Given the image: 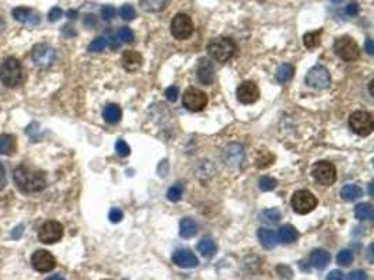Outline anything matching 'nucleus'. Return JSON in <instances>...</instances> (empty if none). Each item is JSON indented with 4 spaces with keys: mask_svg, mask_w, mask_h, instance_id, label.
Wrapping results in <instances>:
<instances>
[{
    "mask_svg": "<svg viewBox=\"0 0 374 280\" xmlns=\"http://www.w3.org/2000/svg\"><path fill=\"white\" fill-rule=\"evenodd\" d=\"M31 265L37 272L48 273L54 271L56 266L55 256L46 249H38L31 255Z\"/></svg>",
    "mask_w": 374,
    "mask_h": 280,
    "instance_id": "12",
    "label": "nucleus"
},
{
    "mask_svg": "<svg viewBox=\"0 0 374 280\" xmlns=\"http://www.w3.org/2000/svg\"><path fill=\"white\" fill-rule=\"evenodd\" d=\"M62 14H63V11L61 7H54V9H51V11L48 13V20L51 21V23H55L58 21L59 18L62 17Z\"/></svg>",
    "mask_w": 374,
    "mask_h": 280,
    "instance_id": "44",
    "label": "nucleus"
},
{
    "mask_svg": "<svg viewBox=\"0 0 374 280\" xmlns=\"http://www.w3.org/2000/svg\"><path fill=\"white\" fill-rule=\"evenodd\" d=\"M258 240H259V243L266 249H272L279 243L276 233L272 231V230H269V228H259L258 230Z\"/></svg>",
    "mask_w": 374,
    "mask_h": 280,
    "instance_id": "21",
    "label": "nucleus"
},
{
    "mask_svg": "<svg viewBox=\"0 0 374 280\" xmlns=\"http://www.w3.org/2000/svg\"><path fill=\"white\" fill-rule=\"evenodd\" d=\"M32 61L39 67H49L56 61V52L52 46L46 44H37L32 48Z\"/></svg>",
    "mask_w": 374,
    "mask_h": 280,
    "instance_id": "13",
    "label": "nucleus"
},
{
    "mask_svg": "<svg viewBox=\"0 0 374 280\" xmlns=\"http://www.w3.org/2000/svg\"><path fill=\"white\" fill-rule=\"evenodd\" d=\"M173 262L180 266V268H184V269H191V268H196L199 265V259L195 256V253L191 252L189 249H177L175 252L173 253Z\"/></svg>",
    "mask_w": 374,
    "mask_h": 280,
    "instance_id": "16",
    "label": "nucleus"
},
{
    "mask_svg": "<svg viewBox=\"0 0 374 280\" xmlns=\"http://www.w3.org/2000/svg\"><path fill=\"white\" fill-rule=\"evenodd\" d=\"M293 76H294V67L289 63L280 64L276 70V80L279 83H287L289 80H292Z\"/></svg>",
    "mask_w": 374,
    "mask_h": 280,
    "instance_id": "28",
    "label": "nucleus"
},
{
    "mask_svg": "<svg viewBox=\"0 0 374 280\" xmlns=\"http://www.w3.org/2000/svg\"><path fill=\"white\" fill-rule=\"evenodd\" d=\"M108 217H110L111 223H119V221L124 218V213H122V210H121V209L114 208L110 210V215H108Z\"/></svg>",
    "mask_w": 374,
    "mask_h": 280,
    "instance_id": "43",
    "label": "nucleus"
},
{
    "mask_svg": "<svg viewBox=\"0 0 374 280\" xmlns=\"http://www.w3.org/2000/svg\"><path fill=\"white\" fill-rule=\"evenodd\" d=\"M13 17L16 18L19 23L21 24H26V26H38L41 18H39V14L37 11H34L32 9H28V7H16L13 9Z\"/></svg>",
    "mask_w": 374,
    "mask_h": 280,
    "instance_id": "17",
    "label": "nucleus"
},
{
    "mask_svg": "<svg viewBox=\"0 0 374 280\" xmlns=\"http://www.w3.org/2000/svg\"><path fill=\"white\" fill-rule=\"evenodd\" d=\"M198 79L199 82L209 86L215 80V67L213 64L210 63L209 61L206 59H202L199 62V66H198Z\"/></svg>",
    "mask_w": 374,
    "mask_h": 280,
    "instance_id": "19",
    "label": "nucleus"
},
{
    "mask_svg": "<svg viewBox=\"0 0 374 280\" xmlns=\"http://www.w3.org/2000/svg\"><path fill=\"white\" fill-rule=\"evenodd\" d=\"M46 280H64L62 276H59V275H54V276H51V278H48Z\"/></svg>",
    "mask_w": 374,
    "mask_h": 280,
    "instance_id": "51",
    "label": "nucleus"
},
{
    "mask_svg": "<svg viewBox=\"0 0 374 280\" xmlns=\"http://www.w3.org/2000/svg\"><path fill=\"white\" fill-rule=\"evenodd\" d=\"M306 84L310 86L315 90H325L328 89L331 84V74H329L328 69L317 64L314 67H311L307 76H306Z\"/></svg>",
    "mask_w": 374,
    "mask_h": 280,
    "instance_id": "8",
    "label": "nucleus"
},
{
    "mask_svg": "<svg viewBox=\"0 0 374 280\" xmlns=\"http://www.w3.org/2000/svg\"><path fill=\"white\" fill-rule=\"evenodd\" d=\"M349 126L356 135L362 137L372 135L374 129L373 117L367 111H355L349 117Z\"/></svg>",
    "mask_w": 374,
    "mask_h": 280,
    "instance_id": "4",
    "label": "nucleus"
},
{
    "mask_svg": "<svg viewBox=\"0 0 374 280\" xmlns=\"http://www.w3.org/2000/svg\"><path fill=\"white\" fill-rule=\"evenodd\" d=\"M318 200L310 190H296L292 196V208L297 215H307L317 208Z\"/></svg>",
    "mask_w": 374,
    "mask_h": 280,
    "instance_id": "5",
    "label": "nucleus"
},
{
    "mask_svg": "<svg viewBox=\"0 0 374 280\" xmlns=\"http://www.w3.org/2000/svg\"><path fill=\"white\" fill-rule=\"evenodd\" d=\"M62 237H63V226L56 220L45 221L39 227V231H38V240L42 244H55L58 241H61Z\"/></svg>",
    "mask_w": 374,
    "mask_h": 280,
    "instance_id": "9",
    "label": "nucleus"
},
{
    "mask_svg": "<svg viewBox=\"0 0 374 280\" xmlns=\"http://www.w3.org/2000/svg\"><path fill=\"white\" fill-rule=\"evenodd\" d=\"M236 51H237L236 42L228 36L216 38L210 41V44L208 45V54L210 55V58L220 63H226L227 61H230L234 56Z\"/></svg>",
    "mask_w": 374,
    "mask_h": 280,
    "instance_id": "3",
    "label": "nucleus"
},
{
    "mask_svg": "<svg viewBox=\"0 0 374 280\" xmlns=\"http://www.w3.org/2000/svg\"><path fill=\"white\" fill-rule=\"evenodd\" d=\"M119 14H121L122 20H125V21H132L133 18L136 17V11H135V9L130 4L122 6L121 10H119Z\"/></svg>",
    "mask_w": 374,
    "mask_h": 280,
    "instance_id": "38",
    "label": "nucleus"
},
{
    "mask_svg": "<svg viewBox=\"0 0 374 280\" xmlns=\"http://www.w3.org/2000/svg\"><path fill=\"white\" fill-rule=\"evenodd\" d=\"M115 7L114 6H104L102 9H101V16L104 20H107V21H110L112 18L115 17Z\"/></svg>",
    "mask_w": 374,
    "mask_h": 280,
    "instance_id": "42",
    "label": "nucleus"
},
{
    "mask_svg": "<svg viewBox=\"0 0 374 280\" xmlns=\"http://www.w3.org/2000/svg\"><path fill=\"white\" fill-rule=\"evenodd\" d=\"M143 64V56L136 51H125L122 55V66L129 73L137 72Z\"/></svg>",
    "mask_w": 374,
    "mask_h": 280,
    "instance_id": "18",
    "label": "nucleus"
},
{
    "mask_svg": "<svg viewBox=\"0 0 374 280\" xmlns=\"http://www.w3.org/2000/svg\"><path fill=\"white\" fill-rule=\"evenodd\" d=\"M276 235H278V241H280L283 244H292L299 238V231L292 224H286L279 228Z\"/></svg>",
    "mask_w": 374,
    "mask_h": 280,
    "instance_id": "22",
    "label": "nucleus"
},
{
    "mask_svg": "<svg viewBox=\"0 0 374 280\" xmlns=\"http://www.w3.org/2000/svg\"><path fill=\"white\" fill-rule=\"evenodd\" d=\"M363 195V190L360 187H357V185H352V184H349V185H345L342 190H341V196L342 199H345L347 202H352V200H356V199H359L360 196Z\"/></svg>",
    "mask_w": 374,
    "mask_h": 280,
    "instance_id": "27",
    "label": "nucleus"
},
{
    "mask_svg": "<svg viewBox=\"0 0 374 280\" xmlns=\"http://www.w3.org/2000/svg\"><path fill=\"white\" fill-rule=\"evenodd\" d=\"M327 280H346V278L341 271H332L328 273Z\"/></svg>",
    "mask_w": 374,
    "mask_h": 280,
    "instance_id": "46",
    "label": "nucleus"
},
{
    "mask_svg": "<svg viewBox=\"0 0 374 280\" xmlns=\"http://www.w3.org/2000/svg\"><path fill=\"white\" fill-rule=\"evenodd\" d=\"M105 280H110V279H105Z\"/></svg>",
    "mask_w": 374,
    "mask_h": 280,
    "instance_id": "53",
    "label": "nucleus"
},
{
    "mask_svg": "<svg viewBox=\"0 0 374 280\" xmlns=\"http://www.w3.org/2000/svg\"><path fill=\"white\" fill-rule=\"evenodd\" d=\"M23 231H24V227L23 226H17L13 231H11V237L14 238V240H19L20 235L23 234Z\"/></svg>",
    "mask_w": 374,
    "mask_h": 280,
    "instance_id": "49",
    "label": "nucleus"
},
{
    "mask_svg": "<svg viewBox=\"0 0 374 280\" xmlns=\"http://www.w3.org/2000/svg\"><path fill=\"white\" fill-rule=\"evenodd\" d=\"M117 38H118L119 44H130L133 39H135V35H133V31L128 27H122L119 28V31L117 32Z\"/></svg>",
    "mask_w": 374,
    "mask_h": 280,
    "instance_id": "34",
    "label": "nucleus"
},
{
    "mask_svg": "<svg viewBox=\"0 0 374 280\" xmlns=\"http://www.w3.org/2000/svg\"><path fill=\"white\" fill-rule=\"evenodd\" d=\"M198 233V224L192 218H183L180 223V235L183 238H192Z\"/></svg>",
    "mask_w": 374,
    "mask_h": 280,
    "instance_id": "26",
    "label": "nucleus"
},
{
    "mask_svg": "<svg viewBox=\"0 0 374 280\" xmlns=\"http://www.w3.org/2000/svg\"><path fill=\"white\" fill-rule=\"evenodd\" d=\"M17 149L14 135H0V156H11Z\"/></svg>",
    "mask_w": 374,
    "mask_h": 280,
    "instance_id": "23",
    "label": "nucleus"
},
{
    "mask_svg": "<svg viewBox=\"0 0 374 280\" xmlns=\"http://www.w3.org/2000/svg\"><path fill=\"white\" fill-rule=\"evenodd\" d=\"M369 192H370V195L373 193V184H370V187H369Z\"/></svg>",
    "mask_w": 374,
    "mask_h": 280,
    "instance_id": "52",
    "label": "nucleus"
},
{
    "mask_svg": "<svg viewBox=\"0 0 374 280\" xmlns=\"http://www.w3.org/2000/svg\"><path fill=\"white\" fill-rule=\"evenodd\" d=\"M366 51H367V54H369V55H373L374 54L373 41H372L370 38H367V41H366Z\"/></svg>",
    "mask_w": 374,
    "mask_h": 280,
    "instance_id": "50",
    "label": "nucleus"
},
{
    "mask_svg": "<svg viewBox=\"0 0 374 280\" xmlns=\"http://www.w3.org/2000/svg\"><path fill=\"white\" fill-rule=\"evenodd\" d=\"M355 216L359 220H372L374 217V209L370 203H359L355 209Z\"/></svg>",
    "mask_w": 374,
    "mask_h": 280,
    "instance_id": "29",
    "label": "nucleus"
},
{
    "mask_svg": "<svg viewBox=\"0 0 374 280\" xmlns=\"http://www.w3.org/2000/svg\"><path fill=\"white\" fill-rule=\"evenodd\" d=\"M102 118L105 119V122H108L111 125H115L122 118V109L117 104H108L102 111Z\"/></svg>",
    "mask_w": 374,
    "mask_h": 280,
    "instance_id": "24",
    "label": "nucleus"
},
{
    "mask_svg": "<svg viewBox=\"0 0 374 280\" xmlns=\"http://www.w3.org/2000/svg\"><path fill=\"white\" fill-rule=\"evenodd\" d=\"M334 51L345 62L356 61L359 58V55H360V49H359V45L356 44L355 39L346 35L339 36V38L335 39Z\"/></svg>",
    "mask_w": 374,
    "mask_h": 280,
    "instance_id": "6",
    "label": "nucleus"
},
{
    "mask_svg": "<svg viewBox=\"0 0 374 280\" xmlns=\"http://www.w3.org/2000/svg\"><path fill=\"white\" fill-rule=\"evenodd\" d=\"M331 261V255L325 249H315L310 255V263L318 271H322L328 266Z\"/></svg>",
    "mask_w": 374,
    "mask_h": 280,
    "instance_id": "20",
    "label": "nucleus"
},
{
    "mask_svg": "<svg viewBox=\"0 0 374 280\" xmlns=\"http://www.w3.org/2000/svg\"><path fill=\"white\" fill-rule=\"evenodd\" d=\"M311 174H312L314 181L324 187H329L337 181V168L334 164L328 161H318L317 164H314Z\"/></svg>",
    "mask_w": 374,
    "mask_h": 280,
    "instance_id": "7",
    "label": "nucleus"
},
{
    "mask_svg": "<svg viewBox=\"0 0 374 280\" xmlns=\"http://www.w3.org/2000/svg\"><path fill=\"white\" fill-rule=\"evenodd\" d=\"M246 158L244 147L238 143H231L223 150V161L228 167H240Z\"/></svg>",
    "mask_w": 374,
    "mask_h": 280,
    "instance_id": "14",
    "label": "nucleus"
},
{
    "mask_svg": "<svg viewBox=\"0 0 374 280\" xmlns=\"http://www.w3.org/2000/svg\"><path fill=\"white\" fill-rule=\"evenodd\" d=\"M275 161V156L269 152H259L255 158V164L258 168H266Z\"/></svg>",
    "mask_w": 374,
    "mask_h": 280,
    "instance_id": "33",
    "label": "nucleus"
},
{
    "mask_svg": "<svg viewBox=\"0 0 374 280\" xmlns=\"http://www.w3.org/2000/svg\"><path fill=\"white\" fill-rule=\"evenodd\" d=\"M198 251L201 252L202 256L212 258L216 253V244L210 238H203V240H201V243L198 244Z\"/></svg>",
    "mask_w": 374,
    "mask_h": 280,
    "instance_id": "30",
    "label": "nucleus"
},
{
    "mask_svg": "<svg viewBox=\"0 0 374 280\" xmlns=\"http://www.w3.org/2000/svg\"><path fill=\"white\" fill-rule=\"evenodd\" d=\"M321 34L322 31H312V32H307L304 38H303V42H304V46L309 48V49H314L321 44Z\"/></svg>",
    "mask_w": 374,
    "mask_h": 280,
    "instance_id": "32",
    "label": "nucleus"
},
{
    "mask_svg": "<svg viewBox=\"0 0 374 280\" xmlns=\"http://www.w3.org/2000/svg\"><path fill=\"white\" fill-rule=\"evenodd\" d=\"M178 95H180V89L177 87V86H171V87H168L167 90H165V97L168 101H171V102H175L177 98H178Z\"/></svg>",
    "mask_w": 374,
    "mask_h": 280,
    "instance_id": "41",
    "label": "nucleus"
},
{
    "mask_svg": "<svg viewBox=\"0 0 374 280\" xmlns=\"http://www.w3.org/2000/svg\"><path fill=\"white\" fill-rule=\"evenodd\" d=\"M183 196V187L181 185H174L167 192V198L171 202H178Z\"/></svg>",
    "mask_w": 374,
    "mask_h": 280,
    "instance_id": "39",
    "label": "nucleus"
},
{
    "mask_svg": "<svg viewBox=\"0 0 374 280\" xmlns=\"http://www.w3.org/2000/svg\"><path fill=\"white\" fill-rule=\"evenodd\" d=\"M14 182L21 192L26 193H34L39 190L45 189L46 187V175L45 172L34 170L27 165H19L14 170Z\"/></svg>",
    "mask_w": 374,
    "mask_h": 280,
    "instance_id": "1",
    "label": "nucleus"
},
{
    "mask_svg": "<svg viewBox=\"0 0 374 280\" xmlns=\"http://www.w3.org/2000/svg\"><path fill=\"white\" fill-rule=\"evenodd\" d=\"M259 189L264 190V192H268V190H272L276 188V185H278V181L272 178V177H268V175H265L262 177L261 180H259Z\"/></svg>",
    "mask_w": 374,
    "mask_h": 280,
    "instance_id": "36",
    "label": "nucleus"
},
{
    "mask_svg": "<svg viewBox=\"0 0 374 280\" xmlns=\"http://www.w3.org/2000/svg\"><path fill=\"white\" fill-rule=\"evenodd\" d=\"M23 66L16 58H7L0 66V82L9 89H17L23 84Z\"/></svg>",
    "mask_w": 374,
    "mask_h": 280,
    "instance_id": "2",
    "label": "nucleus"
},
{
    "mask_svg": "<svg viewBox=\"0 0 374 280\" xmlns=\"http://www.w3.org/2000/svg\"><path fill=\"white\" fill-rule=\"evenodd\" d=\"M349 280H367V275L363 271H353L349 273Z\"/></svg>",
    "mask_w": 374,
    "mask_h": 280,
    "instance_id": "45",
    "label": "nucleus"
},
{
    "mask_svg": "<svg viewBox=\"0 0 374 280\" xmlns=\"http://www.w3.org/2000/svg\"><path fill=\"white\" fill-rule=\"evenodd\" d=\"M115 150H117V154L121 156V157H126L130 154V147L128 146V143L122 139H119L118 142L115 143Z\"/></svg>",
    "mask_w": 374,
    "mask_h": 280,
    "instance_id": "40",
    "label": "nucleus"
},
{
    "mask_svg": "<svg viewBox=\"0 0 374 280\" xmlns=\"http://www.w3.org/2000/svg\"><path fill=\"white\" fill-rule=\"evenodd\" d=\"M259 218L265 224H278L280 221V212L278 209H266L261 212Z\"/></svg>",
    "mask_w": 374,
    "mask_h": 280,
    "instance_id": "31",
    "label": "nucleus"
},
{
    "mask_svg": "<svg viewBox=\"0 0 374 280\" xmlns=\"http://www.w3.org/2000/svg\"><path fill=\"white\" fill-rule=\"evenodd\" d=\"M183 105L188 111L201 112L202 109H205V107L208 105V95L199 89L189 87L184 93Z\"/></svg>",
    "mask_w": 374,
    "mask_h": 280,
    "instance_id": "10",
    "label": "nucleus"
},
{
    "mask_svg": "<svg viewBox=\"0 0 374 280\" xmlns=\"http://www.w3.org/2000/svg\"><path fill=\"white\" fill-rule=\"evenodd\" d=\"M6 182H7V178H6V170H4L3 164L0 163V190L6 187Z\"/></svg>",
    "mask_w": 374,
    "mask_h": 280,
    "instance_id": "47",
    "label": "nucleus"
},
{
    "mask_svg": "<svg viewBox=\"0 0 374 280\" xmlns=\"http://www.w3.org/2000/svg\"><path fill=\"white\" fill-rule=\"evenodd\" d=\"M107 45H108V39L105 36H100V38H95L89 45V51L90 52H101L107 48Z\"/></svg>",
    "mask_w": 374,
    "mask_h": 280,
    "instance_id": "35",
    "label": "nucleus"
},
{
    "mask_svg": "<svg viewBox=\"0 0 374 280\" xmlns=\"http://www.w3.org/2000/svg\"><path fill=\"white\" fill-rule=\"evenodd\" d=\"M237 98L241 104H254L259 98V89L254 82H244L237 87Z\"/></svg>",
    "mask_w": 374,
    "mask_h": 280,
    "instance_id": "15",
    "label": "nucleus"
},
{
    "mask_svg": "<svg viewBox=\"0 0 374 280\" xmlns=\"http://www.w3.org/2000/svg\"><path fill=\"white\" fill-rule=\"evenodd\" d=\"M359 13V6H357V3H349L346 6V14L349 16H356Z\"/></svg>",
    "mask_w": 374,
    "mask_h": 280,
    "instance_id": "48",
    "label": "nucleus"
},
{
    "mask_svg": "<svg viewBox=\"0 0 374 280\" xmlns=\"http://www.w3.org/2000/svg\"><path fill=\"white\" fill-rule=\"evenodd\" d=\"M337 262L339 263V265H342V266L350 265V263L353 262V253H352V251H349V249L341 251V252L338 253Z\"/></svg>",
    "mask_w": 374,
    "mask_h": 280,
    "instance_id": "37",
    "label": "nucleus"
},
{
    "mask_svg": "<svg viewBox=\"0 0 374 280\" xmlns=\"http://www.w3.org/2000/svg\"><path fill=\"white\" fill-rule=\"evenodd\" d=\"M170 30H171L173 36H175L177 39H188L192 35V32H193L192 18L188 14L178 13L173 18V21L170 24Z\"/></svg>",
    "mask_w": 374,
    "mask_h": 280,
    "instance_id": "11",
    "label": "nucleus"
},
{
    "mask_svg": "<svg viewBox=\"0 0 374 280\" xmlns=\"http://www.w3.org/2000/svg\"><path fill=\"white\" fill-rule=\"evenodd\" d=\"M170 0H140V7L147 13H158L168 6Z\"/></svg>",
    "mask_w": 374,
    "mask_h": 280,
    "instance_id": "25",
    "label": "nucleus"
}]
</instances>
